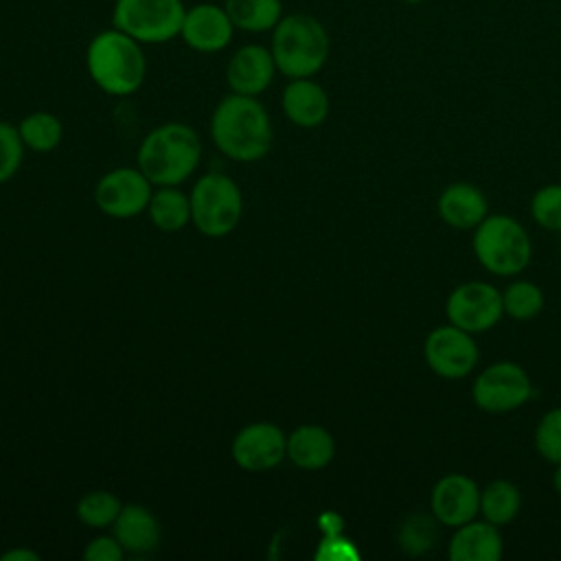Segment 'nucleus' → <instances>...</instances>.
<instances>
[{
  "label": "nucleus",
  "instance_id": "nucleus-1",
  "mask_svg": "<svg viewBox=\"0 0 561 561\" xmlns=\"http://www.w3.org/2000/svg\"><path fill=\"white\" fill-rule=\"evenodd\" d=\"M210 136L217 149L239 162L261 160L272 149V123L256 96L230 92L210 116Z\"/></svg>",
  "mask_w": 561,
  "mask_h": 561
},
{
  "label": "nucleus",
  "instance_id": "nucleus-2",
  "mask_svg": "<svg viewBox=\"0 0 561 561\" xmlns=\"http://www.w3.org/2000/svg\"><path fill=\"white\" fill-rule=\"evenodd\" d=\"M85 68L94 85L105 94L129 96L145 83L147 57L138 39L110 26L88 42Z\"/></svg>",
  "mask_w": 561,
  "mask_h": 561
},
{
  "label": "nucleus",
  "instance_id": "nucleus-3",
  "mask_svg": "<svg viewBox=\"0 0 561 561\" xmlns=\"http://www.w3.org/2000/svg\"><path fill=\"white\" fill-rule=\"evenodd\" d=\"M272 57L287 79L316 77L331 53L327 26L311 13H289L272 28Z\"/></svg>",
  "mask_w": 561,
  "mask_h": 561
},
{
  "label": "nucleus",
  "instance_id": "nucleus-4",
  "mask_svg": "<svg viewBox=\"0 0 561 561\" xmlns=\"http://www.w3.org/2000/svg\"><path fill=\"white\" fill-rule=\"evenodd\" d=\"M202 140L184 123H164L151 129L138 149V169L156 186H178L199 164Z\"/></svg>",
  "mask_w": 561,
  "mask_h": 561
},
{
  "label": "nucleus",
  "instance_id": "nucleus-5",
  "mask_svg": "<svg viewBox=\"0 0 561 561\" xmlns=\"http://www.w3.org/2000/svg\"><path fill=\"white\" fill-rule=\"evenodd\" d=\"M471 248L478 263L493 276H517L533 259L528 230L515 217L500 213H489L486 219L473 228Z\"/></svg>",
  "mask_w": 561,
  "mask_h": 561
},
{
  "label": "nucleus",
  "instance_id": "nucleus-6",
  "mask_svg": "<svg viewBox=\"0 0 561 561\" xmlns=\"http://www.w3.org/2000/svg\"><path fill=\"white\" fill-rule=\"evenodd\" d=\"M191 221L206 237L230 234L243 210L237 182L224 173L202 175L191 191Z\"/></svg>",
  "mask_w": 561,
  "mask_h": 561
},
{
  "label": "nucleus",
  "instance_id": "nucleus-7",
  "mask_svg": "<svg viewBox=\"0 0 561 561\" xmlns=\"http://www.w3.org/2000/svg\"><path fill=\"white\" fill-rule=\"evenodd\" d=\"M186 7L182 0H114L112 26L145 44L180 37Z\"/></svg>",
  "mask_w": 561,
  "mask_h": 561
},
{
  "label": "nucleus",
  "instance_id": "nucleus-8",
  "mask_svg": "<svg viewBox=\"0 0 561 561\" xmlns=\"http://www.w3.org/2000/svg\"><path fill=\"white\" fill-rule=\"evenodd\" d=\"M533 397V381L517 362H495L482 368L471 386L473 403L489 414L519 410Z\"/></svg>",
  "mask_w": 561,
  "mask_h": 561
},
{
  "label": "nucleus",
  "instance_id": "nucleus-9",
  "mask_svg": "<svg viewBox=\"0 0 561 561\" xmlns=\"http://www.w3.org/2000/svg\"><path fill=\"white\" fill-rule=\"evenodd\" d=\"M445 316L467 333H484L504 318L502 291L484 280H465L447 296Z\"/></svg>",
  "mask_w": 561,
  "mask_h": 561
},
{
  "label": "nucleus",
  "instance_id": "nucleus-10",
  "mask_svg": "<svg viewBox=\"0 0 561 561\" xmlns=\"http://www.w3.org/2000/svg\"><path fill=\"white\" fill-rule=\"evenodd\" d=\"M423 357L430 370L443 379H462L473 373L480 359L473 333L447 322L427 333Z\"/></svg>",
  "mask_w": 561,
  "mask_h": 561
},
{
  "label": "nucleus",
  "instance_id": "nucleus-11",
  "mask_svg": "<svg viewBox=\"0 0 561 561\" xmlns=\"http://www.w3.org/2000/svg\"><path fill=\"white\" fill-rule=\"evenodd\" d=\"M151 193V182L140 169L121 167L99 180L94 202L101 213L116 219H127L147 210Z\"/></svg>",
  "mask_w": 561,
  "mask_h": 561
},
{
  "label": "nucleus",
  "instance_id": "nucleus-12",
  "mask_svg": "<svg viewBox=\"0 0 561 561\" xmlns=\"http://www.w3.org/2000/svg\"><path fill=\"white\" fill-rule=\"evenodd\" d=\"M234 31L237 28L224 4L197 2L186 7L180 39L195 53L213 55L230 46Z\"/></svg>",
  "mask_w": 561,
  "mask_h": 561
},
{
  "label": "nucleus",
  "instance_id": "nucleus-13",
  "mask_svg": "<svg viewBox=\"0 0 561 561\" xmlns=\"http://www.w3.org/2000/svg\"><path fill=\"white\" fill-rule=\"evenodd\" d=\"M430 513L440 526L458 528L480 513V486L467 473H445L430 493Z\"/></svg>",
  "mask_w": 561,
  "mask_h": 561
},
{
  "label": "nucleus",
  "instance_id": "nucleus-14",
  "mask_svg": "<svg viewBox=\"0 0 561 561\" xmlns=\"http://www.w3.org/2000/svg\"><path fill=\"white\" fill-rule=\"evenodd\" d=\"M287 456V436L274 423H250L232 440V458L245 471L274 469Z\"/></svg>",
  "mask_w": 561,
  "mask_h": 561
},
{
  "label": "nucleus",
  "instance_id": "nucleus-15",
  "mask_svg": "<svg viewBox=\"0 0 561 561\" xmlns=\"http://www.w3.org/2000/svg\"><path fill=\"white\" fill-rule=\"evenodd\" d=\"M278 72L270 46L243 44L239 46L226 64L228 88L237 94L259 96L263 94Z\"/></svg>",
  "mask_w": 561,
  "mask_h": 561
},
{
  "label": "nucleus",
  "instance_id": "nucleus-16",
  "mask_svg": "<svg viewBox=\"0 0 561 561\" xmlns=\"http://www.w3.org/2000/svg\"><path fill=\"white\" fill-rule=\"evenodd\" d=\"M438 217L456 230H473L489 215L484 191L471 182H454L445 186L436 202Z\"/></svg>",
  "mask_w": 561,
  "mask_h": 561
},
{
  "label": "nucleus",
  "instance_id": "nucleus-17",
  "mask_svg": "<svg viewBox=\"0 0 561 561\" xmlns=\"http://www.w3.org/2000/svg\"><path fill=\"white\" fill-rule=\"evenodd\" d=\"M504 552V539L500 526L486 519H471L458 528L447 543V557L451 561H500Z\"/></svg>",
  "mask_w": 561,
  "mask_h": 561
},
{
  "label": "nucleus",
  "instance_id": "nucleus-18",
  "mask_svg": "<svg viewBox=\"0 0 561 561\" xmlns=\"http://www.w3.org/2000/svg\"><path fill=\"white\" fill-rule=\"evenodd\" d=\"M283 114L298 127L311 129L327 121L331 103L327 90L313 77L291 79L280 94Z\"/></svg>",
  "mask_w": 561,
  "mask_h": 561
},
{
  "label": "nucleus",
  "instance_id": "nucleus-19",
  "mask_svg": "<svg viewBox=\"0 0 561 561\" xmlns=\"http://www.w3.org/2000/svg\"><path fill=\"white\" fill-rule=\"evenodd\" d=\"M114 537L129 554H149L160 543L158 519L140 504H127L121 508L114 522Z\"/></svg>",
  "mask_w": 561,
  "mask_h": 561
},
{
  "label": "nucleus",
  "instance_id": "nucleus-20",
  "mask_svg": "<svg viewBox=\"0 0 561 561\" xmlns=\"http://www.w3.org/2000/svg\"><path fill=\"white\" fill-rule=\"evenodd\" d=\"M335 456V440L322 425H300L287 436V458L305 469H324Z\"/></svg>",
  "mask_w": 561,
  "mask_h": 561
},
{
  "label": "nucleus",
  "instance_id": "nucleus-21",
  "mask_svg": "<svg viewBox=\"0 0 561 561\" xmlns=\"http://www.w3.org/2000/svg\"><path fill=\"white\" fill-rule=\"evenodd\" d=\"M224 7L237 31L272 33L280 22L283 0H224Z\"/></svg>",
  "mask_w": 561,
  "mask_h": 561
},
{
  "label": "nucleus",
  "instance_id": "nucleus-22",
  "mask_svg": "<svg viewBox=\"0 0 561 561\" xmlns=\"http://www.w3.org/2000/svg\"><path fill=\"white\" fill-rule=\"evenodd\" d=\"M522 511V491L515 482L497 478L491 480L484 489H480V515L482 519L506 526Z\"/></svg>",
  "mask_w": 561,
  "mask_h": 561
},
{
  "label": "nucleus",
  "instance_id": "nucleus-23",
  "mask_svg": "<svg viewBox=\"0 0 561 561\" xmlns=\"http://www.w3.org/2000/svg\"><path fill=\"white\" fill-rule=\"evenodd\" d=\"M147 210L162 232H178L191 221V199L175 186H160L151 193Z\"/></svg>",
  "mask_w": 561,
  "mask_h": 561
},
{
  "label": "nucleus",
  "instance_id": "nucleus-24",
  "mask_svg": "<svg viewBox=\"0 0 561 561\" xmlns=\"http://www.w3.org/2000/svg\"><path fill=\"white\" fill-rule=\"evenodd\" d=\"M438 526L440 522L432 513H412L401 522L397 543L410 557L427 554L438 541Z\"/></svg>",
  "mask_w": 561,
  "mask_h": 561
},
{
  "label": "nucleus",
  "instance_id": "nucleus-25",
  "mask_svg": "<svg viewBox=\"0 0 561 561\" xmlns=\"http://www.w3.org/2000/svg\"><path fill=\"white\" fill-rule=\"evenodd\" d=\"M502 302H504V316L517 322H528L541 313L546 305V296L537 283L517 278L504 287Z\"/></svg>",
  "mask_w": 561,
  "mask_h": 561
},
{
  "label": "nucleus",
  "instance_id": "nucleus-26",
  "mask_svg": "<svg viewBox=\"0 0 561 561\" xmlns=\"http://www.w3.org/2000/svg\"><path fill=\"white\" fill-rule=\"evenodd\" d=\"M18 131L22 136L24 147L46 153V151H53L61 142L64 125L50 112H33L20 121Z\"/></svg>",
  "mask_w": 561,
  "mask_h": 561
},
{
  "label": "nucleus",
  "instance_id": "nucleus-27",
  "mask_svg": "<svg viewBox=\"0 0 561 561\" xmlns=\"http://www.w3.org/2000/svg\"><path fill=\"white\" fill-rule=\"evenodd\" d=\"M123 504L110 491H90L77 502V517L90 528H105L116 522Z\"/></svg>",
  "mask_w": 561,
  "mask_h": 561
},
{
  "label": "nucleus",
  "instance_id": "nucleus-28",
  "mask_svg": "<svg viewBox=\"0 0 561 561\" xmlns=\"http://www.w3.org/2000/svg\"><path fill=\"white\" fill-rule=\"evenodd\" d=\"M535 449L537 454L550 462L559 465L561 462V405L550 408L537 423L535 427Z\"/></svg>",
  "mask_w": 561,
  "mask_h": 561
},
{
  "label": "nucleus",
  "instance_id": "nucleus-29",
  "mask_svg": "<svg viewBox=\"0 0 561 561\" xmlns=\"http://www.w3.org/2000/svg\"><path fill=\"white\" fill-rule=\"evenodd\" d=\"M530 215L550 232H561V184H546L533 193Z\"/></svg>",
  "mask_w": 561,
  "mask_h": 561
},
{
  "label": "nucleus",
  "instance_id": "nucleus-30",
  "mask_svg": "<svg viewBox=\"0 0 561 561\" xmlns=\"http://www.w3.org/2000/svg\"><path fill=\"white\" fill-rule=\"evenodd\" d=\"M24 142L18 127L0 121V184L11 180L22 164Z\"/></svg>",
  "mask_w": 561,
  "mask_h": 561
},
{
  "label": "nucleus",
  "instance_id": "nucleus-31",
  "mask_svg": "<svg viewBox=\"0 0 561 561\" xmlns=\"http://www.w3.org/2000/svg\"><path fill=\"white\" fill-rule=\"evenodd\" d=\"M316 559H329V561H355L359 559V552L351 539H344L342 535H329L322 539Z\"/></svg>",
  "mask_w": 561,
  "mask_h": 561
},
{
  "label": "nucleus",
  "instance_id": "nucleus-32",
  "mask_svg": "<svg viewBox=\"0 0 561 561\" xmlns=\"http://www.w3.org/2000/svg\"><path fill=\"white\" fill-rule=\"evenodd\" d=\"M83 557L88 561H123L125 550L116 537H96L85 546Z\"/></svg>",
  "mask_w": 561,
  "mask_h": 561
},
{
  "label": "nucleus",
  "instance_id": "nucleus-33",
  "mask_svg": "<svg viewBox=\"0 0 561 561\" xmlns=\"http://www.w3.org/2000/svg\"><path fill=\"white\" fill-rule=\"evenodd\" d=\"M37 559H39V554L33 550H26V548H15L0 557V561H37Z\"/></svg>",
  "mask_w": 561,
  "mask_h": 561
},
{
  "label": "nucleus",
  "instance_id": "nucleus-34",
  "mask_svg": "<svg viewBox=\"0 0 561 561\" xmlns=\"http://www.w3.org/2000/svg\"><path fill=\"white\" fill-rule=\"evenodd\" d=\"M322 530L329 535H340L342 533V519L335 513L322 515Z\"/></svg>",
  "mask_w": 561,
  "mask_h": 561
},
{
  "label": "nucleus",
  "instance_id": "nucleus-35",
  "mask_svg": "<svg viewBox=\"0 0 561 561\" xmlns=\"http://www.w3.org/2000/svg\"><path fill=\"white\" fill-rule=\"evenodd\" d=\"M557 469H554V473H552V489L557 491V495L561 497V462L559 465H554Z\"/></svg>",
  "mask_w": 561,
  "mask_h": 561
},
{
  "label": "nucleus",
  "instance_id": "nucleus-36",
  "mask_svg": "<svg viewBox=\"0 0 561 561\" xmlns=\"http://www.w3.org/2000/svg\"><path fill=\"white\" fill-rule=\"evenodd\" d=\"M401 2H405V4H421V2H425V0H401Z\"/></svg>",
  "mask_w": 561,
  "mask_h": 561
}]
</instances>
